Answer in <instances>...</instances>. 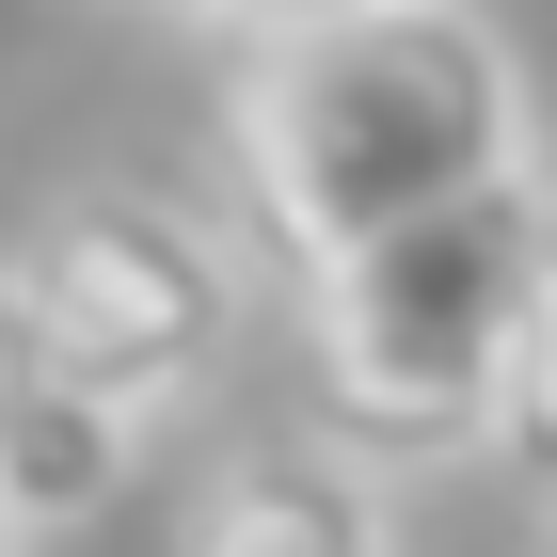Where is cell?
<instances>
[{"label": "cell", "mask_w": 557, "mask_h": 557, "mask_svg": "<svg viewBox=\"0 0 557 557\" xmlns=\"http://www.w3.org/2000/svg\"><path fill=\"white\" fill-rule=\"evenodd\" d=\"M271 16H335V0H208V33H271Z\"/></svg>", "instance_id": "obj_8"}, {"label": "cell", "mask_w": 557, "mask_h": 557, "mask_svg": "<svg viewBox=\"0 0 557 557\" xmlns=\"http://www.w3.org/2000/svg\"><path fill=\"white\" fill-rule=\"evenodd\" d=\"M478 462L510 478L525 510L557 494V208L525 239V287H510V350H494V414H478Z\"/></svg>", "instance_id": "obj_6"}, {"label": "cell", "mask_w": 557, "mask_h": 557, "mask_svg": "<svg viewBox=\"0 0 557 557\" xmlns=\"http://www.w3.org/2000/svg\"><path fill=\"white\" fill-rule=\"evenodd\" d=\"M160 557H414V525H398V478L367 446H335V430L302 414V430L208 446Z\"/></svg>", "instance_id": "obj_4"}, {"label": "cell", "mask_w": 557, "mask_h": 557, "mask_svg": "<svg viewBox=\"0 0 557 557\" xmlns=\"http://www.w3.org/2000/svg\"><path fill=\"white\" fill-rule=\"evenodd\" d=\"M128 478H144V414H128V398L64 383V367L16 398V430H0V510H16V542H64V525H96Z\"/></svg>", "instance_id": "obj_5"}, {"label": "cell", "mask_w": 557, "mask_h": 557, "mask_svg": "<svg viewBox=\"0 0 557 557\" xmlns=\"http://www.w3.org/2000/svg\"><path fill=\"white\" fill-rule=\"evenodd\" d=\"M0 287H16V319L64 383L128 398L160 430L256 335V223L175 191V175H64L0 223Z\"/></svg>", "instance_id": "obj_3"}, {"label": "cell", "mask_w": 557, "mask_h": 557, "mask_svg": "<svg viewBox=\"0 0 557 557\" xmlns=\"http://www.w3.org/2000/svg\"><path fill=\"white\" fill-rule=\"evenodd\" d=\"M48 383V350H33V319H16V287H0V430H16V398Z\"/></svg>", "instance_id": "obj_7"}, {"label": "cell", "mask_w": 557, "mask_h": 557, "mask_svg": "<svg viewBox=\"0 0 557 557\" xmlns=\"http://www.w3.org/2000/svg\"><path fill=\"white\" fill-rule=\"evenodd\" d=\"M557 208V160L542 175H494L462 208H414L383 239L302 271V398L335 446H367L383 478L414 462H478V414H494V350H510V287H525V239Z\"/></svg>", "instance_id": "obj_2"}, {"label": "cell", "mask_w": 557, "mask_h": 557, "mask_svg": "<svg viewBox=\"0 0 557 557\" xmlns=\"http://www.w3.org/2000/svg\"><path fill=\"white\" fill-rule=\"evenodd\" d=\"M112 16H208V0H112Z\"/></svg>", "instance_id": "obj_10"}, {"label": "cell", "mask_w": 557, "mask_h": 557, "mask_svg": "<svg viewBox=\"0 0 557 557\" xmlns=\"http://www.w3.org/2000/svg\"><path fill=\"white\" fill-rule=\"evenodd\" d=\"M510 557H557V494H542V510H525V542H510Z\"/></svg>", "instance_id": "obj_9"}, {"label": "cell", "mask_w": 557, "mask_h": 557, "mask_svg": "<svg viewBox=\"0 0 557 557\" xmlns=\"http://www.w3.org/2000/svg\"><path fill=\"white\" fill-rule=\"evenodd\" d=\"M223 175H239L256 256L319 271L414 208L542 175V81L478 0L271 16V33H239V81H223Z\"/></svg>", "instance_id": "obj_1"}, {"label": "cell", "mask_w": 557, "mask_h": 557, "mask_svg": "<svg viewBox=\"0 0 557 557\" xmlns=\"http://www.w3.org/2000/svg\"><path fill=\"white\" fill-rule=\"evenodd\" d=\"M0 557H33V542H16V510H0Z\"/></svg>", "instance_id": "obj_11"}]
</instances>
